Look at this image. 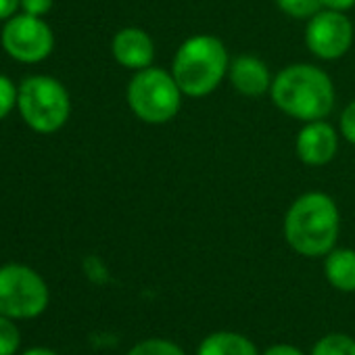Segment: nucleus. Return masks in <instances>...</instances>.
I'll return each mask as SVG.
<instances>
[{
  "mask_svg": "<svg viewBox=\"0 0 355 355\" xmlns=\"http://www.w3.org/2000/svg\"><path fill=\"white\" fill-rule=\"evenodd\" d=\"M286 245L301 257L328 255L340 234V211L336 201L320 191L299 195L284 214Z\"/></svg>",
  "mask_w": 355,
  "mask_h": 355,
  "instance_id": "1",
  "label": "nucleus"
},
{
  "mask_svg": "<svg viewBox=\"0 0 355 355\" xmlns=\"http://www.w3.org/2000/svg\"><path fill=\"white\" fill-rule=\"evenodd\" d=\"M270 98L278 111L307 123L328 119L336 105V88L332 78L318 65L293 63L274 76Z\"/></svg>",
  "mask_w": 355,
  "mask_h": 355,
  "instance_id": "2",
  "label": "nucleus"
},
{
  "mask_svg": "<svg viewBox=\"0 0 355 355\" xmlns=\"http://www.w3.org/2000/svg\"><path fill=\"white\" fill-rule=\"evenodd\" d=\"M230 61L228 49L218 36L195 34L178 46L169 71L187 98H205L228 78Z\"/></svg>",
  "mask_w": 355,
  "mask_h": 355,
  "instance_id": "3",
  "label": "nucleus"
},
{
  "mask_svg": "<svg viewBox=\"0 0 355 355\" xmlns=\"http://www.w3.org/2000/svg\"><path fill=\"white\" fill-rule=\"evenodd\" d=\"M125 101L136 119L148 125H165L173 121L182 109L184 92L169 69L146 67L134 71L125 88Z\"/></svg>",
  "mask_w": 355,
  "mask_h": 355,
  "instance_id": "4",
  "label": "nucleus"
},
{
  "mask_svg": "<svg viewBox=\"0 0 355 355\" xmlns=\"http://www.w3.org/2000/svg\"><path fill=\"white\" fill-rule=\"evenodd\" d=\"M17 111L30 130L55 134L71 115V98L61 80L53 76H30L17 86Z\"/></svg>",
  "mask_w": 355,
  "mask_h": 355,
  "instance_id": "5",
  "label": "nucleus"
},
{
  "mask_svg": "<svg viewBox=\"0 0 355 355\" xmlns=\"http://www.w3.org/2000/svg\"><path fill=\"white\" fill-rule=\"evenodd\" d=\"M51 303L46 280L30 266H0V313L17 320L40 318Z\"/></svg>",
  "mask_w": 355,
  "mask_h": 355,
  "instance_id": "6",
  "label": "nucleus"
},
{
  "mask_svg": "<svg viewBox=\"0 0 355 355\" xmlns=\"http://www.w3.org/2000/svg\"><path fill=\"white\" fill-rule=\"evenodd\" d=\"M0 44L17 63L34 65L51 57L55 49V34L42 17L17 13L5 21L0 32Z\"/></svg>",
  "mask_w": 355,
  "mask_h": 355,
  "instance_id": "7",
  "label": "nucleus"
},
{
  "mask_svg": "<svg viewBox=\"0 0 355 355\" xmlns=\"http://www.w3.org/2000/svg\"><path fill=\"white\" fill-rule=\"evenodd\" d=\"M353 38H355V28L353 21L347 17V13L322 9L311 19H307L305 46L320 61L343 59L351 51Z\"/></svg>",
  "mask_w": 355,
  "mask_h": 355,
  "instance_id": "8",
  "label": "nucleus"
},
{
  "mask_svg": "<svg viewBox=\"0 0 355 355\" xmlns=\"http://www.w3.org/2000/svg\"><path fill=\"white\" fill-rule=\"evenodd\" d=\"M340 132L326 119L307 121L295 138V155L303 165L324 167L338 155Z\"/></svg>",
  "mask_w": 355,
  "mask_h": 355,
  "instance_id": "9",
  "label": "nucleus"
},
{
  "mask_svg": "<svg viewBox=\"0 0 355 355\" xmlns=\"http://www.w3.org/2000/svg\"><path fill=\"white\" fill-rule=\"evenodd\" d=\"M111 55L117 65L130 71L146 69L155 61L153 36L142 28H123L111 40Z\"/></svg>",
  "mask_w": 355,
  "mask_h": 355,
  "instance_id": "10",
  "label": "nucleus"
},
{
  "mask_svg": "<svg viewBox=\"0 0 355 355\" xmlns=\"http://www.w3.org/2000/svg\"><path fill=\"white\" fill-rule=\"evenodd\" d=\"M226 80L239 94L247 98H259L263 94H270L274 76L263 59L245 53L230 61Z\"/></svg>",
  "mask_w": 355,
  "mask_h": 355,
  "instance_id": "11",
  "label": "nucleus"
},
{
  "mask_svg": "<svg viewBox=\"0 0 355 355\" xmlns=\"http://www.w3.org/2000/svg\"><path fill=\"white\" fill-rule=\"evenodd\" d=\"M324 276L340 293H355V249L334 247L324 255Z\"/></svg>",
  "mask_w": 355,
  "mask_h": 355,
  "instance_id": "12",
  "label": "nucleus"
},
{
  "mask_svg": "<svg viewBox=\"0 0 355 355\" xmlns=\"http://www.w3.org/2000/svg\"><path fill=\"white\" fill-rule=\"evenodd\" d=\"M197 355H259V351L255 343L245 334L220 330L201 340Z\"/></svg>",
  "mask_w": 355,
  "mask_h": 355,
  "instance_id": "13",
  "label": "nucleus"
},
{
  "mask_svg": "<svg viewBox=\"0 0 355 355\" xmlns=\"http://www.w3.org/2000/svg\"><path fill=\"white\" fill-rule=\"evenodd\" d=\"M309 355H355V338L343 332L322 336Z\"/></svg>",
  "mask_w": 355,
  "mask_h": 355,
  "instance_id": "14",
  "label": "nucleus"
},
{
  "mask_svg": "<svg viewBox=\"0 0 355 355\" xmlns=\"http://www.w3.org/2000/svg\"><path fill=\"white\" fill-rule=\"evenodd\" d=\"M128 355H187V353L173 340L155 336V338H144V340L136 343L128 351Z\"/></svg>",
  "mask_w": 355,
  "mask_h": 355,
  "instance_id": "15",
  "label": "nucleus"
},
{
  "mask_svg": "<svg viewBox=\"0 0 355 355\" xmlns=\"http://www.w3.org/2000/svg\"><path fill=\"white\" fill-rule=\"evenodd\" d=\"M276 7L291 19H311L322 11V0H274Z\"/></svg>",
  "mask_w": 355,
  "mask_h": 355,
  "instance_id": "16",
  "label": "nucleus"
},
{
  "mask_svg": "<svg viewBox=\"0 0 355 355\" xmlns=\"http://www.w3.org/2000/svg\"><path fill=\"white\" fill-rule=\"evenodd\" d=\"M21 347V332L13 318L0 313V355H17Z\"/></svg>",
  "mask_w": 355,
  "mask_h": 355,
  "instance_id": "17",
  "label": "nucleus"
},
{
  "mask_svg": "<svg viewBox=\"0 0 355 355\" xmlns=\"http://www.w3.org/2000/svg\"><path fill=\"white\" fill-rule=\"evenodd\" d=\"M17 109V86L9 76L0 73V121L7 119Z\"/></svg>",
  "mask_w": 355,
  "mask_h": 355,
  "instance_id": "18",
  "label": "nucleus"
},
{
  "mask_svg": "<svg viewBox=\"0 0 355 355\" xmlns=\"http://www.w3.org/2000/svg\"><path fill=\"white\" fill-rule=\"evenodd\" d=\"M338 132L340 138L355 146V101H351L338 115Z\"/></svg>",
  "mask_w": 355,
  "mask_h": 355,
  "instance_id": "19",
  "label": "nucleus"
},
{
  "mask_svg": "<svg viewBox=\"0 0 355 355\" xmlns=\"http://www.w3.org/2000/svg\"><path fill=\"white\" fill-rule=\"evenodd\" d=\"M55 0H21V13L34 15V17H44L51 13Z\"/></svg>",
  "mask_w": 355,
  "mask_h": 355,
  "instance_id": "20",
  "label": "nucleus"
},
{
  "mask_svg": "<svg viewBox=\"0 0 355 355\" xmlns=\"http://www.w3.org/2000/svg\"><path fill=\"white\" fill-rule=\"evenodd\" d=\"M84 270H86V276L92 282H105L107 280V270H105V266H103V261L98 257H88L84 261Z\"/></svg>",
  "mask_w": 355,
  "mask_h": 355,
  "instance_id": "21",
  "label": "nucleus"
},
{
  "mask_svg": "<svg viewBox=\"0 0 355 355\" xmlns=\"http://www.w3.org/2000/svg\"><path fill=\"white\" fill-rule=\"evenodd\" d=\"M259 355H305L299 347L295 345H286V343H278V345H272L270 349H266L263 353Z\"/></svg>",
  "mask_w": 355,
  "mask_h": 355,
  "instance_id": "22",
  "label": "nucleus"
},
{
  "mask_svg": "<svg viewBox=\"0 0 355 355\" xmlns=\"http://www.w3.org/2000/svg\"><path fill=\"white\" fill-rule=\"evenodd\" d=\"M21 9V0H0V21H7Z\"/></svg>",
  "mask_w": 355,
  "mask_h": 355,
  "instance_id": "23",
  "label": "nucleus"
},
{
  "mask_svg": "<svg viewBox=\"0 0 355 355\" xmlns=\"http://www.w3.org/2000/svg\"><path fill=\"white\" fill-rule=\"evenodd\" d=\"M322 9L349 13L351 9H355V0H322Z\"/></svg>",
  "mask_w": 355,
  "mask_h": 355,
  "instance_id": "24",
  "label": "nucleus"
},
{
  "mask_svg": "<svg viewBox=\"0 0 355 355\" xmlns=\"http://www.w3.org/2000/svg\"><path fill=\"white\" fill-rule=\"evenodd\" d=\"M19 355H59V353L53 351V349H46V347H30V349H26Z\"/></svg>",
  "mask_w": 355,
  "mask_h": 355,
  "instance_id": "25",
  "label": "nucleus"
}]
</instances>
